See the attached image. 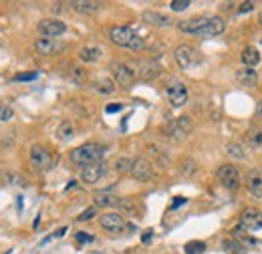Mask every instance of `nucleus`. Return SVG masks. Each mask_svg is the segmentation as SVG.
Instances as JSON below:
<instances>
[{"instance_id":"423d86ee","label":"nucleus","mask_w":262,"mask_h":254,"mask_svg":"<svg viewBox=\"0 0 262 254\" xmlns=\"http://www.w3.org/2000/svg\"><path fill=\"white\" fill-rule=\"evenodd\" d=\"M165 97H167L171 107H184L186 101H188V87L180 81H171L165 87Z\"/></svg>"},{"instance_id":"4be33fe9","label":"nucleus","mask_w":262,"mask_h":254,"mask_svg":"<svg viewBox=\"0 0 262 254\" xmlns=\"http://www.w3.org/2000/svg\"><path fill=\"white\" fill-rule=\"evenodd\" d=\"M240 61H242L244 67L254 69L256 65L260 63V53H258V49H256V47H246V49L240 53Z\"/></svg>"},{"instance_id":"2eb2a0df","label":"nucleus","mask_w":262,"mask_h":254,"mask_svg":"<svg viewBox=\"0 0 262 254\" xmlns=\"http://www.w3.org/2000/svg\"><path fill=\"white\" fill-rule=\"evenodd\" d=\"M226 29V23L220 18V16H210L206 27L200 31L198 36H204V38H214V36H220Z\"/></svg>"},{"instance_id":"ea45409f","label":"nucleus","mask_w":262,"mask_h":254,"mask_svg":"<svg viewBox=\"0 0 262 254\" xmlns=\"http://www.w3.org/2000/svg\"><path fill=\"white\" fill-rule=\"evenodd\" d=\"M121 109H123L121 103H111V105L105 107V113H117V111H121Z\"/></svg>"},{"instance_id":"412c9836","label":"nucleus","mask_w":262,"mask_h":254,"mask_svg":"<svg viewBox=\"0 0 262 254\" xmlns=\"http://www.w3.org/2000/svg\"><path fill=\"white\" fill-rule=\"evenodd\" d=\"M79 57H81L83 63H97L99 59L103 57V49L97 47V45H87V47L81 49Z\"/></svg>"},{"instance_id":"c9c22d12","label":"nucleus","mask_w":262,"mask_h":254,"mask_svg":"<svg viewBox=\"0 0 262 254\" xmlns=\"http://www.w3.org/2000/svg\"><path fill=\"white\" fill-rule=\"evenodd\" d=\"M75 238H77V242H79V244L93 242V236H91V234H87V232H77V234H75Z\"/></svg>"},{"instance_id":"39448f33","label":"nucleus","mask_w":262,"mask_h":254,"mask_svg":"<svg viewBox=\"0 0 262 254\" xmlns=\"http://www.w3.org/2000/svg\"><path fill=\"white\" fill-rule=\"evenodd\" d=\"M216 178L220 180V184L226 188V190H238L240 188V172L234 163H224L218 167L216 172Z\"/></svg>"},{"instance_id":"dca6fc26","label":"nucleus","mask_w":262,"mask_h":254,"mask_svg":"<svg viewBox=\"0 0 262 254\" xmlns=\"http://www.w3.org/2000/svg\"><path fill=\"white\" fill-rule=\"evenodd\" d=\"M208 18H210V16L200 14V16H192V18H188V20H182V23H180V31L188 32V34H196V36H198V34H200V31L206 27Z\"/></svg>"},{"instance_id":"9b49d317","label":"nucleus","mask_w":262,"mask_h":254,"mask_svg":"<svg viewBox=\"0 0 262 254\" xmlns=\"http://www.w3.org/2000/svg\"><path fill=\"white\" fill-rule=\"evenodd\" d=\"M190 131H192V119L190 117H178V119H173L169 123V127H167V133L173 139H178V141L186 139L190 135Z\"/></svg>"},{"instance_id":"6e6552de","label":"nucleus","mask_w":262,"mask_h":254,"mask_svg":"<svg viewBox=\"0 0 262 254\" xmlns=\"http://www.w3.org/2000/svg\"><path fill=\"white\" fill-rule=\"evenodd\" d=\"M173 59H176V63L180 65L182 69H190L192 65H196L200 61V53L194 47H190V45H180L173 51Z\"/></svg>"},{"instance_id":"7c9ffc66","label":"nucleus","mask_w":262,"mask_h":254,"mask_svg":"<svg viewBox=\"0 0 262 254\" xmlns=\"http://www.w3.org/2000/svg\"><path fill=\"white\" fill-rule=\"evenodd\" d=\"M248 143H250L252 147L262 145V129H252V131L248 133Z\"/></svg>"},{"instance_id":"20e7f679","label":"nucleus","mask_w":262,"mask_h":254,"mask_svg":"<svg viewBox=\"0 0 262 254\" xmlns=\"http://www.w3.org/2000/svg\"><path fill=\"white\" fill-rule=\"evenodd\" d=\"M109 71H111V75H113L115 85H119V87H123V89L131 87V85L135 83V79H137L135 69H131L129 65L121 63V61H115V63L109 65Z\"/></svg>"},{"instance_id":"f03ea898","label":"nucleus","mask_w":262,"mask_h":254,"mask_svg":"<svg viewBox=\"0 0 262 254\" xmlns=\"http://www.w3.org/2000/svg\"><path fill=\"white\" fill-rule=\"evenodd\" d=\"M109 38H111L113 45L123 47V49H129V51H141V49H145V40L133 31L131 27H113L109 31Z\"/></svg>"},{"instance_id":"7ed1b4c3","label":"nucleus","mask_w":262,"mask_h":254,"mask_svg":"<svg viewBox=\"0 0 262 254\" xmlns=\"http://www.w3.org/2000/svg\"><path fill=\"white\" fill-rule=\"evenodd\" d=\"M29 158H31L33 170L34 172H38V174L49 172V170L53 167V163H55L51 150L45 147V145H40V143H34L33 147H31V156H29Z\"/></svg>"},{"instance_id":"c03bdc74","label":"nucleus","mask_w":262,"mask_h":254,"mask_svg":"<svg viewBox=\"0 0 262 254\" xmlns=\"http://www.w3.org/2000/svg\"><path fill=\"white\" fill-rule=\"evenodd\" d=\"M256 115H258V117H262V99L258 101V105H256Z\"/></svg>"},{"instance_id":"a878e982","label":"nucleus","mask_w":262,"mask_h":254,"mask_svg":"<svg viewBox=\"0 0 262 254\" xmlns=\"http://www.w3.org/2000/svg\"><path fill=\"white\" fill-rule=\"evenodd\" d=\"M95 89H97L99 95H113L115 93V81L109 77H103L95 83Z\"/></svg>"},{"instance_id":"4c0bfd02","label":"nucleus","mask_w":262,"mask_h":254,"mask_svg":"<svg viewBox=\"0 0 262 254\" xmlns=\"http://www.w3.org/2000/svg\"><path fill=\"white\" fill-rule=\"evenodd\" d=\"M38 77V73H27V75H16L14 81H33Z\"/></svg>"},{"instance_id":"58836bf2","label":"nucleus","mask_w":262,"mask_h":254,"mask_svg":"<svg viewBox=\"0 0 262 254\" xmlns=\"http://www.w3.org/2000/svg\"><path fill=\"white\" fill-rule=\"evenodd\" d=\"M67 232V226H63V228H61V230H57V232H55V234H53V236H49V238H45V240H42V242H40V244H47V242H51V240H53V238H61V236H63V234H65Z\"/></svg>"},{"instance_id":"393cba45","label":"nucleus","mask_w":262,"mask_h":254,"mask_svg":"<svg viewBox=\"0 0 262 254\" xmlns=\"http://www.w3.org/2000/svg\"><path fill=\"white\" fill-rule=\"evenodd\" d=\"M95 202V208H111L115 204H119V198H115L113 194H107V192H99L93 198Z\"/></svg>"},{"instance_id":"0eeeda50","label":"nucleus","mask_w":262,"mask_h":254,"mask_svg":"<svg viewBox=\"0 0 262 254\" xmlns=\"http://www.w3.org/2000/svg\"><path fill=\"white\" fill-rule=\"evenodd\" d=\"M67 32V25L59 18H45L38 23V34L42 38H57Z\"/></svg>"},{"instance_id":"6ab92c4d","label":"nucleus","mask_w":262,"mask_h":254,"mask_svg":"<svg viewBox=\"0 0 262 254\" xmlns=\"http://www.w3.org/2000/svg\"><path fill=\"white\" fill-rule=\"evenodd\" d=\"M141 18H143V23L154 25V27H171V25H173L167 14L156 12V10H145V12L141 14Z\"/></svg>"},{"instance_id":"a211bd4d","label":"nucleus","mask_w":262,"mask_h":254,"mask_svg":"<svg viewBox=\"0 0 262 254\" xmlns=\"http://www.w3.org/2000/svg\"><path fill=\"white\" fill-rule=\"evenodd\" d=\"M246 188L252 196L262 198V172L260 170H250L246 174Z\"/></svg>"},{"instance_id":"f8f14e48","label":"nucleus","mask_w":262,"mask_h":254,"mask_svg":"<svg viewBox=\"0 0 262 254\" xmlns=\"http://www.w3.org/2000/svg\"><path fill=\"white\" fill-rule=\"evenodd\" d=\"M129 174L137 182H147V180H151V176H154V165H151L147 159L137 158V159H133V165H131Z\"/></svg>"},{"instance_id":"e433bc0d","label":"nucleus","mask_w":262,"mask_h":254,"mask_svg":"<svg viewBox=\"0 0 262 254\" xmlns=\"http://www.w3.org/2000/svg\"><path fill=\"white\" fill-rule=\"evenodd\" d=\"M93 216H95V208H89V210H85L77 220H79V222H87V220H91Z\"/></svg>"},{"instance_id":"1a4fd4ad","label":"nucleus","mask_w":262,"mask_h":254,"mask_svg":"<svg viewBox=\"0 0 262 254\" xmlns=\"http://www.w3.org/2000/svg\"><path fill=\"white\" fill-rule=\"evenodd\" d=\"M99 222H101V228H103V230H107V232H111V234H121V232H125V228H127V220H125L121 214H117V212H107V214H103Z\"/></svg>"},{"instance_id":"a19ab883","label":"nucleus","mask_w":262,"mask_h":254,"mask_svg":"<svg viewBox=\"0 0 262 254\" xmlns=\"http://www.w3.org/2000/svg\"><path fill=\"white\" fill-rule=\"evenodd\" d=\"M73 79H75L77 83H81V81L85 79V71H81V69H75V71H73Z\"/></svg>"},{"instance_id":"a18cd8bd","label":"nucleus","mask_w":262,"mask_h":254,"mask_svg":"<svg viewBox=\"0 0 262 254\" xmlns=\"http://www.w3.org/2000/svg\"><path fill=\"white\" fill-rule=\"evenodd\" d=\"M149 238H151V230H147V232L143 234V242H149Z\"/></svg>"},{"instance_id":"473e14b6","label":"nucleus","mask_w":262,"mask_h":254,"mask_svg":"<svg viewBox=\"0 0 262 254\" xmlns=\"http://www.w3.org/2000/svg\"><path fill=\"white\" fill-rule=\"evenodd\" d=\"M222 246H224V248H226L228 252H232V254H240V252H242V246H240V244H238L234 238H232V240H224V244H222Z\"/></svg>"},{"instance_id":"b1692460","label":"nucleus","mask_w":262,"mask_h":254,"mask_svg":"<svg viewBox=\"0 0 262 254\" xmlns=\"http://www.w3.org/2000/svg\"><path fill=\"white\" fill-rule=\"evenodd\" d=\"M162 75V67L158 63H141L139 65V77L141 79H145V81H149V79H158Z\"/></svg>"},{"instance_id":"4468645a","label":"nucleus","mask_w":262,"mask_h":254,"mask_svg":"<svg viewBox=\"0 0 262 254\" xmlns=\"http://www.w3.org/2000/svg\"><path fill=\"white\" fill-rule=\"evenodd\" d=\"M65 43H61V40H55V38H38L36 43H34V49L40 53V55H45V57H51V55H57V53H61V51H65Z\"/></svg>"},{"instance_id":"cd10ccee","label":"nucleus","mask_w":262,"mask_h":254,"mask_svg":"<svg viewBox=\"0 0 262 254\" xmlns=\"http://www.w3.org/2000/svg\"><path fill=\"white\" fill-rule=\"evenodd\" d=\"M226 152H228L230 158L238 159V161H242V159L246 158V154H244V147H242L240 143H234V141H232V143H228Z\"/></svg>"},{"instance_id":"aec40b11","label":"nucleus","mask_w":262,"mask_h":254,"mask_svg":"<svg viewBox=\"0 0 262 254\" xmlns=\"http://www.w3.org/2000/svg\"><path fill=\"white\" fill-rule=\"evenodd\" d=\"M230 234H232V238H234L242 248H244V246H254V242H256V240L248 234V230H246L242 224H238L236 228H232V232H230Z\"/></svg>"},{"instance_id":"bb28decb","label":"nucleus","mask_w":262,"mask_h":254,"mask_svg":"<svg viewBox=\"0 0 262 254\" xmlns=\"http://www.w3.org/2000/svg\"><path fill=\"white\" fill-rule=\"evenodd\" d=\"M75 123L73 121H63L59 129H57V137L61 139V141H69V139H73L75 137Z\"/></svg>"},{"instance_id":"f704fd0d","label":"nucleus","mask_w":262,"mask_h":254,"mask_svg":"<svg viewBox=\"0 0 262 254\" xmlns=\"http://www.w3.org/2000/svg\"><path fill=\"white\" fill-rule=\"evenodd\" d=\"M182 174H184V176H194V174H196V163L190 161V159L184 161V163H182Z\"/></svg>"},{"instance_id":"2f4dec72","label":"nucleus","mask_w":262,"mask_h":254,"mask_svg":"<svg viewBox=\"0 0 262 254\" xmlns=\"http://www.w3.org/2000/svg\"><path fill=\"white\" fill-rule=\"evenodd\" d=\"M12 115H14V111H12V107H10V105H0V123L10 121V119H12Z\"/></svg>"},{"instance_id":"9d476101","label":"nucleus","mask_w":262,"mask_h":254,"mask_svg":"<svg viewBox=\"0 0 262 254\" xmlns=\"http://www.w3.org/2000/svg\"><path fill=\"white\" fill-rule=\"evenodd\" d=\"M240 224L248 232H258L262 228V212L258 208H244L240 212Z\"/></svg>"},{"instance_id":"f257e3e1","label":"nucleus","mask_w":262,"mask_h":254,"mask_svg":"<svg viewBox=\"0 0 262 254\" xmlns=\"http://www.w3.org/2000/svg\"><path fill=\"white\" fill-rule=\"evenodd\" d=\"M103 156H105V147L101 143H83V145H79L71 152V161L75 165L87 167V165H93V163H101Z\"/></svg>"},{"instance_id":"c85d7f7f","label":"nucleus","mask_w":262,"mask_h":254,"mask_svg":"<svg viewBox=\"0 0 262 254\" xmlns=\"http://www.w3.org/2000/svg\"><path fill=\"white\" fill-rule=\"evenodd\" d=\"M131 165H133V159L129 158H119L115 161V170L119 172V174H127L131 172Z\"/></svg>"},{"instance_id":"f3484780","label":"nucleus","mask_w":262,"mask_h":254,"mask_svg":"<svg viewBox=\"0 0 262 254\" xmlns=\"http://www.w3.org/2000/svg\"><path fill=\"white\" fill-rule=\"evenodd\" d=\"M236 83H240L242 87H254L258 83V73L250 67L236 69Z\"/></svg>"},{"instance_id":"ddd939ff","label":"nucleus","mask_w":262,"mask_h":254,"mask_svg":"<svg viewBox=\"0 0 262 254\" xmlns=\"http://www.w3.org/2000/svg\"><path fill=\"white\" fill-rule=\"evenodd\" d=\"M105 174H107V163L101 161V163H93V165L83 167V170H81V180H83L85 184L93 186V184H97Z\"/></svg>"},{"instance_id":"79ce46f5","label":"nucleus","mask_w":262,"mask_h":254,"mask_svg":"<svg viewBox=\"0 0 262 254\" xmlns=\"http://www.w3.org/2000/svg\"><path fill=\"white\" fill-rule=\"evenodd\" d=\"M188 200L186 198H182V196H178V198H173V204H171V208L176 210V208H180V206H184Z\"/></svg>"},{"instance_id":"37998d69","label":"nucleus","mask_w":262,"mask_h":254,"mask_svg":"<svg viewBox=\"0 0 262 254\" xmlns=\"http://www.w3.org/2000/svg\"><path fill=\"white\" fill-rule=\"evenodd\" d=\"M252 8H254V2H244V4L240 6V10H238V12H250Z\"/></svg>"},{"instance_id":"72a5a7b5","label":"nucleus","mask_w":262,"mask_h":254,"mask_svg":"<svg viewBox=\"0 0 262 254\" xmlns=\"http://www.w3.org/2000/svg\"><path fill=\"white\" fill-rule=\"evenodd\" d=\"M190 6V0H173L171 4H169V8L173 10V12H182V10H186Z\"/></svg>"},{"instance_id":"c756f323","label":"nucleus","mask_w":262,"mask_h":254,"mask_svg":"<svg viewBox=\"0 0 262 254\" xmlns=\"http://www.w3.org/2000/svg\"><path fill=\"white\" fill-rule=\"evenodd\" d=\"M202 250H206V244L200 240H192L186 244V254H200Z\"/></svg>"},{"instance_id":"5701e85b","label":"nucleus","mask_w":262,"mask_h":254,"mask_svg":"<svg viewBox=\"0 0 262 254\" xmlns=\"http://www.w3.org/2000/svg\"><path fill=\"white\" fill-rule=\"evenodd\" d=\"M101 6H103L101 2H93V0H87V2L85 0H75V2H71V8L81 12V14H93Z\"/></svg>"}]
</instances>
